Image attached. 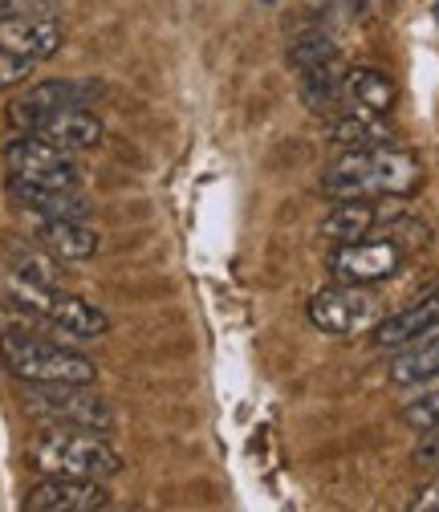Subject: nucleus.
<instances>
[{"label": "nucleus", "instance_id": "nucleus-6", "mask_svg": "<svg viewBox=\"0 0 439 512\" xmlns=\"http://www.w3.org/2000/svg\"><path fill=\"white\" fill-rule=\"evenodd\" d=\"M403 261H407V248L383 232V236L334 244L330 273L334 281H346V285H379V281H391L403 269Z\"/></svg>", "mask_w": 439, "mask_h": 512}, {"label": "nucleus", "instance_id": "nucleus-13", "mask_svg": "<svg viewBox=\"0 0 439 512\" xmlns=\"http://www.w3.org/2000/svg\"><path fill=\"white\" fill-rule=\"evenodd\" d=\"M431 330H439V285H431V289H427L423 297H415L407 309L383 317V322L374 326L370 334H374V346L399 350V346H407V342H415V338H423V334H431Z\"/></svg>", "mask_w": 439, "mask_h": 512}, {"label": "nucleus", "instance_id": "nucleus-9", "mask_svg": "<svg viewBox=\"0 0 439 512\" xmlns=\"http://www.w3.org/2000/svg\"><path fill=\"white\" fill-rule=\"evenodd\" d=\"M98 508H110L106 484L78 476H45L25 496V512H98Z\"/></svg>", "mask_w": 439, "mask_h": 512}, {"label": "nucleus", "instance_id": "nucleus-24", "mask_svg": "<svg viewBox=\"0 0 439 512\" xmlns=\"http://www.w3.org/2000/svg\"><path fill=\"white\" fill-rule=\"evenodd\" d=\"M33 70H37V61H29V57L0 45V86H21V82H29Z\"/></svg>", "mask_w": 439, "mask_h": 512}, {"label": "nucleus", "instance_id": "nucleus-11", "mask_svg": "<svg viewBox=\"0 0 439 512\" xmlns=\"http://www.w3.org/2000/svg\"><path fill=\"white\" fill-rule=\"evenodd\" d=\"M102 94V82H86V78H49V82H37L29 86L17 102H13V122L21 126V131H29V126L49 114V110H61V106H86L90 98Z\"/></svg>", "mask_w": 439, "mask_h": 512}, {"label": "nucleus", "instance_id": "nucleus-3", "mask_svg": "<svg viewBox=\"0 0 439 512\" xmlns=\"http://www.w3.org/2000/svg\"><path fill=\"white\" fill-rule=\"evenodd\" d=\"M0 358H5L9 374L21 382H78V387H94L98 378V366L86 354L25 330L0 334Z\"/></svg>", "mask_w": 439, "mask_h": 512}, {"label": "nucleus", "instance_id": "nucleus-20", "mask_svg": "<svg viewBox=\"0 0 439 512\" xmlns=\"http://www.w3.org/2000/svg\"><path fill=\"white\" fill-rule=\"evenodd\" d=\"M13 261V277L29 281V285H41V289H61V269H57V256L41 244H13L9 252Z\"/></svg>", "mask_w": 439, "mask_h": 512}, {"label": "nucleus", "instance_id": "nucleus-12", "mask_svg": "<svg viewBox=\"0 0 439 512\" xmlns=\"http://www.w3.org/2000/svg\"><path fill=\"white\" fill-rule=\"evenodd\" d=\"M326 139L338 151H374V147H391L395 131L387 114H374L362 106H342L338 114L326 118Z\"/></svg>", "mask_w": 439, "mask_h": 512}, {"label": "nucleus", "instance_id": "nucleus-26", "mask_svg": "<svg viewBox=\"0 0 439 512\" xmlns=\"http://www.w3.org/2000/svg\"><path fill=\"white\" fill-rule=\"evenodd\" d=\"M407 508H411V512H439V476H435L431 484H423V488L411 496Z\"/></svg>", "mask_w": 439, "mask_h": 512}, {"label": "nucleus", "instance_id": "nucleus-7", "mask_svg": "<svg viewBox=\"0 0 439 512\" xmlns=\"http://www.w3.org/2000/svg\"><path fill=\"white\" fill-rule=\"evenodd\" d=\"M5 167H9V179H25V183H37V187L78 191V183H82V171H78L70 151H57V147H49L45 139H37L29 131H21L5 147Z\"/></svg>", "mask_w": 439, "mask_h": 512}, {"label": "nucleus", "instance_id": "nucleus-14", "mask_svg": "<svg viewBox=\"0 0 439 512\" xmlns=\"http://www.w3.org/2000/svg\"><path fill=\"white\" fill-rule=\"evenodd\" d=\"M9 196L33 212L37 220H90V200L78 191H57V187H37L25 179H9Z\"/></svg>", "mask_w": 439, "mask_h": 512}, {"label": "nucleus", "instance_id": "nucleus-27", "mask_svg": "<svg viewBox=\"0 0 439 512\" xmlns=\"http://www.w3.org/2000/svg\"><path fill=\"white\" fill-rule=\"evenodd\" d=\"M261 5H281V0H261Z\"/></svg>", "mask_w": 439, "mask_h": 512}, {"label": "nucleus", "instance_id": "nucleus-22", "mask_svg": "<svg viewBox=\"0 0 439 512\" xmlns=\"http://www.w3.org/2000/svg\"><path fill=\"white\" fill-rule=\"evenodd\" d=\"M411 431H435L439 427V391H431V395H423V399H411L407 407H403V415H399Z\"/></svg>", "mask_w": 439, "mask_h": 512}, {"label": "nucleus", "instance_id": "nucleus-21", "mask_svg": "<svg viewBox=\"0 0 439 512\" xmlns=\"http://www.w3.org/2000/svg\"><path fill=\"white\" fill-rule=\"evenodd\" d=\"M285 61H289V66L301 74V70H313V66H326V61H338V45H334V37H330V33L309 29V33H301V37H293V41H289Z\"/></svg>", "mask_w": 439, "mask_h": 512}, {"label": "nucleus", "instance_id": "nucleus-25", "mask_svg": "<svg viewBox=\"0 0 439 512\" xmlns=\"http://www.w3.org/2000/svg\"><path fill=\"white\" fill-rule=\"evenodd\" d=\"M411 460H415L419 468H427V472H439V427H435V431H423V439L415 443Z\"/></svg>", "mask_w": 439, "mask_h": 512}, {"label": "nucleus", "instance_id": "nucleus-1", "mask_svg": "<svg viewBox=\"0 0 439 512\" xmlns=\"http://www.w3.org/2000/svg\"><path fill=\"white\" fill-rule=\"evenodd\" d=\"M423 183V167L415 155L399 147L374 151H342L318 179L326 200H374V196H411Z\"/></svg>", "mask_w": 439, "mask_h": 512}, {"label": "nucleus", "instance_id": "nucleus-15", "mask_svg": "<svg viewBox=\"0 0 439 512\" xmlns=\"http://www.w3.org/2000/svg\"><path fill=\"white\" fill-rule=\"evenodd\" d=\"M66 33H61L57 17H17V21H0V45L29 57V61H45L61 49Z\"/></svg>", "mask_w": 439, "mask_h": 512}, {"label": "nucleus", "instance_id": "nucleus-18", "mask_svg": "<svg viewBox=\"0 0 439 512\" xmlns=\"http://www.w3.org/2000/svg\"><path fill=\"white\" fill-rule=\"evenodd\" d=\"M342 90H346V106H362L374 114H391V106L399 102V86L370 66H354L342 74Z\"/></svg>", "mask_w": 439, "mask_h": 512}, {"label": "nucleus", "instance_id": "nucleus-8", "mask_svg": "<svg viewBox=\"0 0 439 512\" xmlns=\"http://www.w3.org/2000/svg\"><path fill=\"white\" fill-rule=\"evenodd\" d=\"M411 212L407 196H374V200H334V208L322 216L318 232L334 244L346 240H366L374 232H387Z\"/></svg>", "mask_w": 439, "mask_h": 512}, {"label": "nucleus", "instance_id": "nucleus-28", "mask_svg": "<svg viewBox=\"0 0 439 512\" xmlns=\"http://www.w3.org/2000/svg\"><path fill=\"white\" fill-rule=\"evenodd\" d=\"M435 5H439V0H435Z\"/></svg>", "mask_w": 439, "mask_h": 512}, {"label": "nucleus", "instance_id": "nucleus-5", "mask_svg": "<svg viewBox=\"0 0 439 512\" xmlns=\"http://www.w3.org/2000/svg\"><path fill=\"white\" fill-rule=\"evenodd\" d=\"M383 301L379 293H370V285H346L334 281L309 297V322L330 338H358L370 334L383 322Z\"/></svg>", "mask_w": 439, "mask_h": 512}, {"label": "nucleus", "instance_id": "nucleus-23", "mask_svg": "<svg viewBox=\"0 0 439 512\" xmlns=\"http://www.w3.org/2000/svg\"><path fill=\"white\" fill-rule=\"evenodd\" d=\"M61 0H0V21H17V17H57Z\"/></svg>", "mask_w": 439, "mask_h": 512}, {"label": "nucleus", "instance_id": "nucleus-19", "mask_svg": "<svg viewBox=\"0 0 439 512\" xmlns=\"http://www.w3.org/2000/svg\"><path fill=\"white\" fill-rule=\"evenodd\" d=\"M342 74L338 61H326V66H313V70H301V102L313 110V114H338L346 106V90H342Z\"/></svg>", "mask_w": 439, "mask_h": 512}, {"label": "nucleus", "instance_id": "nucleus-16", "mask_svg": "<svg viewBox=\"0 0 439 512\" xmlns=\"http://www.w3.org/2000/svg\"><path fill=\"white\" fill-rule=\"evenodd\" d=\"M33 240L49 248L57 261H90L98 252V232L86 220H37Z\"/></svg>", "mask_w": 439, "mask_h": 512}, {"label": "nucleus", "instance_id": "nucleus-2", "mask_svg": "<svg viewBox=\"0 0 439 512\" xmlns=\"http://www.w3.org/2000/svg\"><path fill=\"white\" fill-rule=\"evenodd\" d=\"M29 464L45 476H78V480H110L122 472V456L98 431L45 427L29 443Z\"/></svg>", "mask_w": 439, "mask_h": 512}, {"label": "nucleus", "instance_id": "nucleus-4", "mask_svg": "<svg viewBox=\"0 0 439 512\" xmlns=\"http://www.w3.org/2000/svg\"><path fill=\"white\" fill-rule=\"evenodd\" d=\"M25 411L41 427H74V431H98V435H110L114 427L110 403L90 387H78V382H29Z\"/></svg>", "mask_w": 439, "mask_h": 512}, {"label": "nucleus", "instance_id": "nucleus-17", "mask_svg": "<svg viewBox=\"0 0 439 512\" xmlns=\"http://www.w3.org/2000/svg\"><path fill=\"white\" fill-rule=\"evenodd\" d=\"M387 374H391L395 387H419V382L439 378V330L399 346V354L391 358Z\"/></svg>", "mask_w": 439, "mask_h": 512}, {"label": "nucleus", "instance_id": "nucleus-10", "mask_svg": "<svg viewBox=\"0 0 439 512\" xmlns=\"http://www.w3.org/2000/svg\"><path fill=\"white\" fill-rule=\"evenodd\" d=\"M29 135L45 139V143L57 147V151L78 155V151H94V147L102 143L106 126H102V118H98L94 110H86V106H61V110L41 114V118L29 126Z\"/></svg>", "mask_w": 439, "mask_h": 512}]
</instances>
